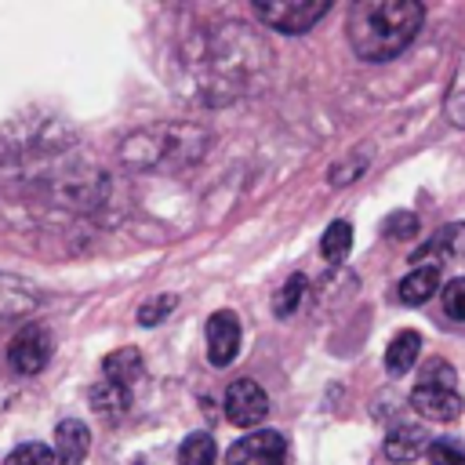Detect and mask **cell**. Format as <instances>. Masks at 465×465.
Returning <instances> with one entry per match:
<instances>
[{
    "instance_id": "obj_1",
    "label": "cell",
    "mask_w": 465,
    "mask_h": 465,
    "mask_svg": "<svg viewBox=\"0 0 465 465\" xmlns=\"http://www.w3.org/2000/svg\"><path fill=\"white\" fill-rule=\"evenodd\" d=\"M421 22L425 7L418 0H356L345 33L363 62H389L418 36Z\"/></svg>"
},
{
    "instance_id": "obj_2",
    "label": "cell",
    "mask_w": 465,
    "mask_h": 465,
    "mask_svg": "<svg viewBox=\"0 0 465 465\" xmlns=\"http://www.w3.org/2000/svg\"><path fill=\"white\" fill-rule=\"evenodd\" d=\"M211 134L200 124H149L120 142V160L131 171H174L196 163Z\"/></svg>"
},
{
    "instance_id": "obj_3",
    "label": "cell",
    "mask_w": 465,
    "mask_h": 465,
    "mask_svg": "<svg viewBox=\"0 0 465 465\" xmlns=\"http://www.w3.org/2000/svg\"><path fill=\"white\" fill-rule=\"evenodd\" d=\"M251 11H254L269 29H280V33L294 36V33L312 29V25L331 11V4H327V0H254Z\"/></svg>"
},
{
    "instance_id": "obj_4",
    "label": "cell",
    "mask_w": 465,
    "mask_h": 465,
    "mask_svg": "<svg viewBox=\"0 0 465 465\" xmlns=\"http://www.w3.org/2000/svg\"><path fill=\"white\" fill-rule=\"evenodd\" d=\"M51 131H62L54 120H18L0 127V160H18V156H36L47 149H62L69 134L51 138Z\"/></svg>"
},
{
    "instance_id": "obj_5",
    "label": "cell",
    "mask_w": 465,
    "mask_h": 465,
    "mask_svg": "<svg viewBox=\"0 0 465 465\" xmlns=\"http://www.w3.org/2000/svg\"><path fill=\"white\" fill-rule=\"evenodd\" d=\"M51 352H54V334H51V327L40 323V320L25 323V327L11 338V345H7V360H11V367H15L18 374H36V371H44L47 360H51Z\"/></svg>"
},
{
    "instance_id": "obj_6",
    "label": "cell",
    "mask_w": 465,
    "mask_h": 465,
    "mask_svg": "<svg viewBox=\"0 0 465 465\" xmlns=\"http://www.w3.org/2000/svg\"><path fill=\"white\" fill-rule=\"evenodd\" d=\"M225 465H287V436L276 429L251 432L229 447Z\"/></svg>"
},
{
    "instance_id": "obj_7",
    "label": "cell",
    "mask_w": 465,
    "mask_h": 465,
    "mask_svg": "<svg viewBox=\"0 0 465 465\" xmlns=\"http://www.w3.org/2000/svg\"><path fill=\"white\" fill-rule=\"evenodd\" d=\"M269 414V396L258 381L251 378H236L229 389H225V418L240 429H251L258 421H265Z\"/></svg>"
},
{
    "instance_id": "obj_8",
    "label": "cell",
    "mask_w": 465,
    "mask_h": 465,
    "mask_svg": "<svg viewBox=\"0 0 465 465\" xmlns=\"http://www.w3.org/2000/svg\"><path fill=\"white\" fill-rule=\"evenodd\" d=\"M240 352V320L229 309L211 312L207 320V360L214 367H229Z\"/></svg>"
},
{
    "instance_id": "obj_9",
    "label": "cell",
    "mask_w": 465,
    "mask_h": 465,
    "mask_svg": "<svg viewBox=\"0 0 465 465\" xmlns=\"http://www.w3.org/2000/svg\"><path fill=\"white\" fill-rule=\"evenodd\" d=\"M411 407L425 421H454L465 403H461L458 389H447V385H414L411 389Z\"/></svg>"
},
{
    "instance_id": "obj_10",
    "label": "cell",
    "mask_w": 465,
    "mask_h": 465,
    "mask_svg": "<svg viewBox=\"0 0 465 465\" xmlns=\"http://www.w3.org/2000/svg\"><path fill=\"white\" fill-rule=\"evenodd\" d=\"M44 302V291L15 272H0V320H18L29 316L36 305Z\"/></svg>"
},
{
    "instance_id": "obj_11",
    "label": "cell",
    "mask_w": 465,
    "mask_h": 465,
    "mask_svg": "<svg viewBox=\"0 0 465 465\" xmlns=\"http://www.w3.org/2000/svg\"><path fill=\"white\" fill-rule=\"evenodd\" d=\"M432 258H440V262H450V258H465V222H454V225H443V229H436L414 254H411V262L414 265H421V262H429L432 265ZM440 262H436V269H440Z\"/></svg>"
},
{
    "instance_id": "obj_12",
    "label": "cell",
    "mask_w": 465,
    "mask_h": 465,
    "mask_svg": "<svg viewBox=\"0 0 465 465\" xmlns=\"http://www.w3.org/2000/svg\"><path fill=\"white\" fill-rule=\"evenodd\" d=\"M91 450V429L80 418H65L54 429V461L58 465H84Z\"/></svg>"
},
{
    "instance_id": "obj_13",
    "label": "cell",
    "mask_w": 465,
    "mask_h": 465,
    "mask_svg": "<svg viewBox=\"0 0 465 465\" xmlns=\"http://www.w3.org/2000/svg\"><path fill=\"white\" fill-rule=\"evenodd\" d=\"M436 291H440V269H436V265H414V269L400 280L396 298H400L403 305H425Z\"/></svg>"
},
{
    "instance_id": "obj_14",
    "label": "cell",
    "mask_w": 465,
    "mask_h": 465,
    "mask_svg": "<svg viewBox=\"0 0 465 465\" xmlns=\"http://www.w3.org/2000/svg\"><path fill=\"white\" fill-rule=\"evenodd\" d=\"M142 371H145V363H142V352L138 349H113L105 360H102V374H105V381H113V385H120V389H131L138 378H142Z\"/></svg>"
},
{
    "instance_id": "obj_15",
    "label": "cell",
    "mask_w": 465,
    "mask_h": 465,
    "mask_svg": "<svg viewBox=\"0 0 465 465\" xmlns=\"http://www.w3.org/2000/svg\"><path fill=\"white\" fill-rule=\"evenodd\" d=\"M425 447H429V432L421 425H396L385 436V454L392 461H414Z\"/></svg>"
},
{
    "instance_id": "obj_16",
    "label": "cell",
    "mask_w": 465,
    "mask_h": 465,
    "mask_svg": "<svg viewBox=\"0 0 465 465\" xmlns=\"http://www.w3.org/2000/svg\"><path fill=\"white\" fill-rule=\"evenodd\" d=\"M421 356V334L418 331H400L392 334L389 349H385V367L389 374H407Z\"/></svg>"
},
{
    "instance_id": "obj_17",
    "label": "cell",
    "mask_w": 465,
    "mask_h": 465,
    "mask_svg": "<svg viewBox=\"0 0 465 465\" xmlns=\"http://www.w3.org/2000/svg\"><path fill=\"white\" fill-rule=\"evenodd\" d=\"M87 400H91V411L94 414H102V418H120L127 407H131V389H120V385H113V381H98V385H91L87 389Z\"/></svg>"
},
{
    "instance_id": "obj_18",
    "label": "cell",
    "mask_w": 465,
    "mask_h": 465,
    "mask_svg": "<svg viewBox=\"0 0 465 465\" xmlns=\"http://www.w3.org/2000/svg\"><path fill=\"white\" fill-rule=\"evenodd\" d=\"M214 458H218V447H214V436L207 432H193L178 447V465H214Z\"/></svg>"
},
{
    "instance_id": "obj_19",
    "label": "cell",
    "mask_w": 465,
    "mask_h": 465,
    "mask_svg": "<svg viewBox=\"0 0 465 465\" xmlns=\"http://www.w3.org/2000/svg\"><path fill=\"white\" fill-rule=\"evenodd\" d=\"M349 251H352V225L349 222H331L323 240H320V254L327 262H345Z\"/></svg>"
},
{
    "instance_id": "obj_20",
    "label": "cell",
    "mask_w": 465,
    "mask_h": 465,
    "mask_svg": "<svg viewBox=\"0 0 465 465\" xmlns=\"http://www.w3.org/2000/svg\"><path fill=\"white\" fill-rule=\"evenodd\" d=\"M305 291H309V283H305V276H302V272H294V276H287V283L280 287V294H276V302H272V312H276L280 320H287V316H294V309L302 305V298H305Z\"/></svg>"
},
{
    "instance_id": "obj_21",
    "label": "cell",
    "mask_w": 465,
    "mask_h": 465,
    "mask_svg": "<svg viewBox=\"0 0 465 465\" xmlns=\"http://www.w3.org/2000/svg\"><path fill=\"white\" fill-rule=\"evenodd\" d=\"M363 171H367V153H352V156H345V160H338V163L327 167V182H331V185H349V182H356Z\"/></svg>"
},
{
    "instance_id": "obj_22",
    "label": "cell",
    "mask_w": 465,
    "mask_h": 465,
    "mask_svg": "<svg viewBox=\"0 0 465 465\" xmlns=\"http://www.w3.org/2000/svg\"><path fill=\"white\" fill-rule=\"evenodd\" d=\"M4 465H54V450L44 443H22L7 454Z\"/></svg>"
},
{
    "instance_id": "obj_23",
    "label": "cell",
    "mask_w": 465,
    "mask_h": 465,
    "mask_svg": "<svg viewBox=\"0 0 465 465\" xmlns=\"http://www.w3.org/2000/svg\"><path fill=\"white\" fill-rule=\"evenodd\" d=\"M385 236H396V240H411V236H418L421 232V222H418V214L414 211H392L389 218H385Z\"/></svg>"
},
{
    "instance_id": "obj_24",
    "label": "cell",
    "mask_w": 465,
    "mask_h": 465,
    "mask_svg": "<svg viewBox=\"0 0 465 465\" xmlns=\"http://www.w3.org/2000/svg\"><path fill=\"white\" fill-rule=\"evenodd\" d=\"M425 458H429V465H465V450L450 440H429Z\"/></svg>"
},
{
    "instance_id": "obj_25",
    "label": "cell",
    "mask_w": 465,
    "mask_h": 465,
    "mask_svg": "<svg viewBox=\"0 0 465 465\" xmlns=\"http://www.w3.org/2000/svg\"><path fill=\"white\" fill-rule=\"evenodd\" d=\"M454 378L458 374H454V367L447 360H425L418 385H447V389H454Z\"/></svg>"
},
{
    "instance_id": "obj_26",
    "label": "cell",
    "mask_w": 465,
    "mask_h": 465,
    "mask_svg": "<svg viewBox=\"0 0 465 465\" xmlns=\"http://www.w3.org/2000/svg\"><path fill=\"white\" fill-rule=\"evenodd\" d=\"M443 312L450 320H465V276H458L443 287Z\"/></svg>"
},
{
    "instance_id": "obj_27",
    "label": "cell",
    "mask_w": 465,
    "mask_h": 465,
    "mask_svg": "<svg viewBox=\"0 0 465 465\" xmlns=\"http://www.w3.org/2000/svg\"><path fill=\"white\" fill-rule=\"evenodd\" d=\"M171 309H174V298H171V294H163V298H149V302L138 309V323H142V327H153V323H160Z\"/></svg>"
},
{
    "instance_id": "obj_28",
    "label": "cell",
    "mask_w": 465,
    "mask_h": 465,
    "mask_svg": "<svg viewBox=\"0 0 465 465\" xmlns=\"http://www.w3.org/2000/svg\"><path fill=\"white\" fill-rule=\"evenodd\" d=\"M447 113H450L454 124L465 127V62H461L458 80H454V87H450V94H447Z\"/></svg>"
}]
</instances>
